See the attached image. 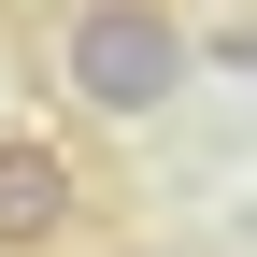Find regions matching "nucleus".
Wrapping results in <instances>:
<instances>
[{
  "label": "nucleus",
  "mask_w": 257,
  "mask_h": 257,
  "mask_svg": "<svg viewBox=\"0 0 257 257\" xmlns=\"http://www.w3.org/2000/svg\"><path fill=\"white\" fill-rule=\"evenodd\" d=\"M43 72H57L72 114H157L186 72H200V29H186L172 0H57Z\"/></svg>",
  "instance_id": "f257e3e1"
},
{
  "label": "nucleus",
  "mask_w": 257,
  "mask_h": 257,
  "mask_svg": "<svg viewBox=\"0 0 257 257\" xmlns=\"http://www.w3.org/2000/svg\"><path fill=\"white\" fill-rule=\"evenodd\" d=\"M214 57H229V72H257V29H214Z\"/></svg>",
  "instance_id": "7ed1b4c3"
},
{
  "label": "nucleus",
  "mask_w": 257,
  "mask_h": 257,
  "mask_svg": "<svg viewBox=\"0 0 257 257\" xmlns=\"http://www.w3.org/2000/svg\"><path fill=\"white\" fill-rule=\"evenodd\" d=\"M72 214H86L72 143H43V128H0V257H43V243H72Z\"/></svg>",
  "instance_id": "f03ea898"
}]
</instances>
